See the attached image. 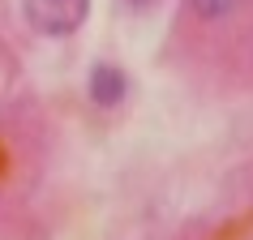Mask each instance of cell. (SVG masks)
<instances>
[{
	"mask_svg": "<svg viewBox=\"0 0 253 240\" xmlns=\"http://www.w3.org/2000/svg\"><path fill=\"white\" fill-rule=\"evenodd\" d=\"M22 13L39 35L65 39L90 17V0H22Z\"/></svg>",
	"mask_w": 253,
	"mask_h": 240,
	"instance_id": "6da1fadb",
	"label": "cell"
},
{
	"mask_svg": "<svg viewBox=\"0 0 253 240\" xmlns=\"http://www.w3.org/2000/svg\"><path fill=\"white\" fill-rule=\"evenodd\" d=\"M86 90H90V99L99 107H116L120 99L129 94V78H125L116 65H94L90 78H86Z\"/></svg>",
	"mask_w": 253,
	"mask_h": 240,
	"instance_id": "7a4b0ae2",
	"label": "cell"
},
{
	"mask_svg": "<svg viewBox=\"0 0 253 240\" xmlns=\"http://www.w3.org/2000/svg\"><path fill=\"white\" fill-rule=\"evenodd\" d=\"M189 4H193L198 17H223V13L236 9V0H189Z\"/></svg>",
	"mask_w": 253,
	"mask_h": 240,
	"instance_id": "3957f363",
	"label": "cell"
},
{
	"mask_svg": "<svg viewBox=\"0 0 253 240\" xmlns=\"http://www.w3.org/2000/svg\"><path fill=\"white\" fill-rule=\"evenodd\" d=\"M133 4H150V0H133Z\"/></svg>",
	"mask_w": 253,
	"mask_h": 240,
	"instance_id": "277c9868",
	"label": "cell"
}]
</instances>
